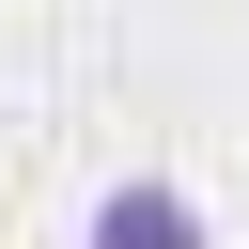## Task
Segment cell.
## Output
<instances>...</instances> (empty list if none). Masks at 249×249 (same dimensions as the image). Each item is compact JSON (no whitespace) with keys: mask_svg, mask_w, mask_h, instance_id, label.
<instances>
[{"mask_svg":"<svg viewBox=\"0 0 249 249\" xmlns=\"http://www.w3.org/2000/svg\"><path fill=\"white\" fill-rule=\"evenodd\" d=\"M78 249H218V218H202L171 171H124V187L93 202V233H78Z\"/></svg>","mask_w":249,"mask_h":249,"instance_id":"1","label":"cell"}]
</instances>
